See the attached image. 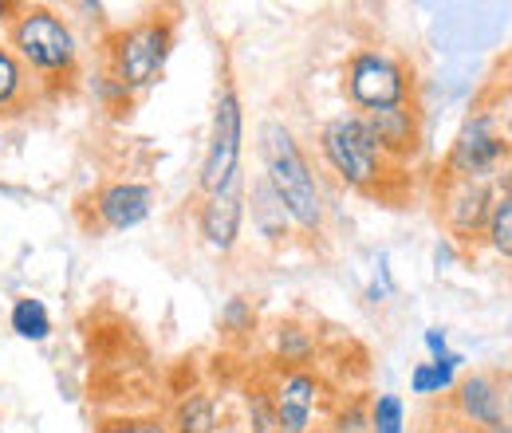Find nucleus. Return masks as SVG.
<instances>
[{
  "instance_id": "obj_1",
  "label": "nucleus",
  "mask_w": 512,
  "mask_h": 433,
  "mask_svg": "<svg viewBox=\"0 0 512 433\" xmlns=\"http://www.w3.org/2000/svg\"><path fill=\"white\" fill-rule=\"evenodd\" d=\"M256 150H260L264 178L280 193L292 225L308 237H320L327 225V197L312 170V158L300 146V134L284 119H264L256 130Z\"/></svg>"
},
{
  "instance_id": "obj_2",
  "label": "nucleus",
  "mask_w": 512,
  "mask_h": 433,
  "mask_svg": "<svg viewBox=\"0 0 512 433\" xmlns=\"http://www.w3.org/2000/svg\"><path fill=\"white\" fill-rule=\"evenodd\" d=\"M4 44L28 67L36 87H64L79 75L83 60L79 32L52 4H16Z\"/></svg>"
},
{
  "instance_id": "obj_3",
  "label": "nucleus",
  "mask_w": 512,
  "mask_h": 433,
  "mask_svg": "<svg viewBox=\"0 0 512 433\" xmlns=\"http://www.w3.org/2000/svg\"><path fill=\"white\" fill-rule=\"evenodd\" d=\"M174 44H178L174 20L162 16V12H150V16L134 20L127 28H119L107 40L103 60H107V71L127 87L130 95H138V91H150L166 75Z\"/></svg>"
},
{
  "instance_id": "obj_4",
  "label": "nucleus",
  "mask_w": 512,
  "mask_h": 433,
  "mask_svg": "<svg viewBox=\"0 0 512 433\" xmlns=\"http://www.w3.org/2000/svg\"><path fill=\"white\" fill-rule=\"evenodd\" d=\"M316 146H320L323 166L335 174V182L355 193H371V189L383 186V178L390 174L383 150L371 134V126L363 115L355 111H343L335 119H327L316 134Z\"/></svg>"
},
{
  "instance_id": "obj_5",
  "label": "nucleus",
  "mask_w": 512,
  "mask_h": 433,
  "mask_svg": "<svg viewBox=\"0 0 512 433\" xmlns=\"http://www.w3.org/2000/svg\"><path fill=\"white\" fill-rule=\"evenodd\" d=\"M512 166V146L501 130V119L493 103H477L465 111L449 150L442 154V178H469V182H501V174Z\"/></svg>"
},
{
  "instance_id": "obj_6",
  "label": "nucleus",
  "mask_w": 512,
  "mask_h": 433,
  "mask_svg": "<svg viewBox=\"0 0 512 433\" xmlns=\"http://www.w3.org/2000/svg\"><path fill=\"white\" fill-rule=\"evenodd\" d=\"M343 95L355 115H379L390 107L414 103V71L410 63L383 48H359L343 67Z\"/></svg>"
},
{
  "instance_id": "obj_7",
  "label": "nucleus",
  "mask_w": 512,
  "mask_h": 433,
  "mask_svg": "<svg viewBox=\"0 0 512 433\" xmlns=\"http://www.w3.org/2000/svg\"><path fill=\"white\" fill-rule=\"evenodd\" d=\"M241 158H245V103H241L237 87L225 83L217 91V103H213L209 142H205V158H201V170H197L201 197L225 189L233 178H241L245 174Z\"/></svg>"
},
{
  "instance_id": "obj_8",
  "label": "nucleus",
  "mask_w": 512,
  "mask_h": 433,
  "mask_svg": "<svg viewBox=\"0 0 512 433\" xmlns=\"http://www.w3.org/2000/svg\"><path fill=\"white\" fill-rule=\"evenodd\" d=\"M497 201L493 182H469V178H438V217L446 225L449 241H481L489 213Z\"/></svg>"
},
{
  "instance_id": "obj_9",
  "label": "nucleus",
  "mask_w": 512,
  "mask_h": 433,
  "mask_svg": "<svg viewBox=\"0 0 512 433\" xmlns=\"http://www.w3.org/2000/svg\"><path fill=\"white\" fill-rule=\"evenodd\" d=\"M158 205V189L150 182H138V178H119V182H107L87 197V213L99 229L107 233H130L138 225L150 221Z\"/></svg>"
},
{
  "instance_id": "obj_10",
  "label": "nucleus",
  "mask_w": 512,
  "mask_h": 433,
  "mask_svg": "<svg viewBox=\"0 0 512 433\" xmlns=\"http://www.w3.org/2000/svg\"><path fill=\"white\" fill-rule=\"evenodd\" d=\"M323 378L312 367L300 371H280L272 382V410H276V430L284 433H316L323 410Z\"/></svg>"
},
{
  "instance_id": "obj_11",
  "label": "nucleus",
  "mask_w": 512,
  "mask_h": 433,
  "mask_svg": "<svg viewBox=\"0 0 512 433\" xmlns=\"http://www.w3.org/2000/svg\"><path fill=\"white\" fill-rule=\"evenodd\" d=\"M245 193H249V178H233L225 189L205 193L197 205V237L201 245L217 256H229L241 245V229H245Z\"/></svg>"
},
{
  "instance_id": "obj_12",
  "label": "nucleus",
  "mask_w": 512,
  "mask_h": 433,
  "mask_svg": "<svg viewBox=\"0 0 512 433\" xmlns=\"http://www.w3.org/2000/svg\"><path fill=\"white\" fill-rule=\"evenodd\" d=\"M449 418L473 426L477 433H489L497 426H509V402H505V378L493 371L461 374L449 394Z\"/></svg>"
},
{
  "instance_id": "obj_13",
  "label": "nucleus",
  "mask_w": 512,
  "mask_h": 433,
  "mask_svg": "<svg viewBox=\"0 0 512 433\" xmlns=\"http://www.w3.org/2000/svg\"><path fill=\"white\" fill-rule=\"evenodd\" d=\"M379 150H383L386 166H398V162H410L418 150H422V119H418V107L406 103V107H390L379 115H363Z\"/></svg>"
},
{
  "instance_id": "obj_14",
  "label": "nucleus",
  "mask_w": 512,
  "mask_h": 433,
  "mask_svg": "<svg viewBox=\"0 0 512 433\" xmlns=\"http://www.w3.org/2000/svg\"><path fill=\"white\" fill-rule=\"evenodd\" d=\"M245 217H253V233L264 241V245H288L296 225L280 201V193L272 189V182L264 174H256L249 182V193H245Z\"/></svg>"
},
{
  "instance_id": "obj_15",
  "label": "nucleus",
  "mask_w": 512,
  "mask_h": 433,
  "mask_svg": "<svg viewBox=\"0 0 512 433\" xmlns=\"http://www.w3.org/2000/svg\"><path fill=\"white\" fill-rule=\"evenodd\" d=\"M461 367H465V355H461V351H446L442 359L414 363V367H410V394H418V398L453 394V386H457V378H461Z\"/></svg>"
},
{
  "instance_id": "obj_16",
  "label": "nucleus",
  "mask_w": 512,
  "mask_h": 433,
  "mask_svg": "<svg viewBox=\"0 0 512 433\" xmlns=\"http://www.w3.org/2000/svg\"><path fill=\"white\" fill-rule=\"evenodd\" d=\"M316 351H320L316 331L304 327V323H296V319H284V323L272 331V355H276V363H280L284 371L308 367V363L316 359Z\"/></svg>"
},
{
  "instance_id": "obj_17",
  "label": "nucleus",
  "mask_w": 512,
  "mask_h": 433,
  "mask_svg": "<svg viewBox=\"0 0 512 433\" xmlns=\"http://www.w3.org/2000/svg\"><path fill=\"white\" fill-rule=\"evenodd\" d=\"M174 433H221V410L217 398L209 390H190L178 398L174 418H170Z\"/></svg>"
},
{
  "instance_id": "obj_18",
  "label": "nucleus",
  "mask_w": 512,
  "mask_h": 433,
  "mask_svg": "<svg viewBox=\"0 0 512 433\" xmlns=\"http://www.w3.org/2000/svg\"><path fill=\"white\" fill-rule=\"evenodd\" d=\"M32 95H36V79L28 75V67L16 60L8 44H0V115L28 107Z\"/></svg>"
},
{
  "instance_id": "obj_19",
  "label": "nucleus",
  "mask_w": 512,
  "mask_h": 433,
  "mask_svg": "<svg viewBox=\"0 0 512 433\" xmlns=\"http://www.w3.org/2000/svg\"><path fill=\"white\" fill-rule=\"evenodd\" d=\"M8 327L24 343H48L52 339V311H48L44 300H36V296H20L8 308Z\"/></svg>"
},
{
  "instance_id": "obj_20",
  "label": "nucleus",
  "mask_w": 512,
  "mask_h": 433,
  "mask_svg": "<svg viewBox=\"0 0 512 433\" xmlns=\"http://www.w3.org/2000/svg\"><path fill=\"white\" fill-rule=\"evenodd\" d=\"M481 241L493 256L512 264V189H497V201H493V213H489Z\"/></svg>"
},
{
  "instance_id": "obj_21",
  "label": "nucleus",
  "mask_w": 512,
  "mask_h": 433,
  "mask_svg": "<svg viewBox=\"0 0 512 433\" xmlns=\"http://www.w3.org/2000/svg\"><path fill=\"white\" fill-rule=\"evenodd\" d=\"M367 422H371V433H410V418H406V402L402 394L394 390H379L371 402H367Z\"/></svg>"
},
{
  "instance_id": "obj_22",
  "label": "nucleus",
  "mask_w": 512,
  "mask_h": 433,
  "mask_svg": "<svg viewBox=\"0 0 512 433\" xmlns=\"http://www.w3.org/2000/svg\"><path fill=\"white\" fill-rule=\"evenodd\" d=\"M95 433H174L166 418H154V414H115V418H103Z\"/></svg>"
},
{
  "instance_id": "obj_23",
  "label": "nucleus",
  "mask_w": 512,
  "mask_h": 433,
  "mask_svg": "<svg viewBox=\"0 0 512 433\" xmlns=\"http://www.w3.org/2000/svg\"><path fill=\"white\" fill-rule=\"evenodd\" d=\"M245 410H249V433H272L276 430V410H272V394L264 386H253L245 394Z\"/></svg>"
},
{
  "instance_id": "obj_24",
  "label": "nucleus",
  "mask_w": 512,
  "mask_h": 433,
  "mask_svg": "<svg viewBox=\"0 0 512 433\" xmlns=\"http://www.w3.org/2000/svg\"><path fill=\"white\" fill-rule=\"evenodd\" d=\"M323 433H371V422H367V402H351V406H339L331 414V422L323 426Z\"/></svg>"
},
{
  "instance_id": "obj_25",
  "label": "nucleus",
  "mask_w": 512,
  "mask_h": 433,
  "mask_svg": "<svg viewBox=\"0 0 512 433\" xmlns=\"http://www.w3.org/2000/svg\"><path fill=\"white\" fill-rule=\"evenodd\" d=\"M221 327L233 331V335H249V331H256V308L249 300L233 296V300L221 308Z\"/></svg>"
},
{
  "instance_id": "obj_26",
  "label": "nucleus",
  "mask_w": 512,
  "mask_h": 433,
  "mask_svg": "<svg viewBox=\"0 0 512 433\" xmlns=\"http://www.w3.org/2000/svg\"><path fill=\"white\" fill-rule=\"evenodd\" d=\"M91 95H95L99 103H107V107H119V103H130V99H134L111 71H91Z\"/></svg>"
},
{
  "instance_id": "obj_27",
  "label": "nucleus",
  "mask_w": 512,
  "mask_h": 433,
  "mask_svg": "<svg viewBox=\"0 0 512 433\" xmlns=\"http://www.w3.org/2000/svg\"><path fill=\"white\" fill-rule=\"evenodd\" d=\"M489 103H493V111H497V119H501V130H505V138H509V146H512V79L505 87H497V95H493Z\"/></svg>"
},
{
  "instance_id": "obj_28",
  "label": "nucleus",
  "mask_w": 512,
  "mask_h": 433,
  "mask_svg": "<svg viewBox=\"0 0 512 433\" xmlns=\"http://www.w3.org/2000/svg\"><path fill=\"white\" fill-rule=\"evenodd\" d=\"M422 347H426L430 359H442L449 351V331L446 327H426V331H422Z\"/></svg>"
},
{
  "instance_id": "obj_29",
  "label": "nucleus",
  "mask_w": 512,
  "mask_h": 433,
  "mask_svg": "<svg viewBox=\"0 0 512 433\" xmlns=\"http://www.w3.org/2000/svg\"><path fill=\"white\" fill-rule=\"evenodd\" d=\"M453 260H457V248H453L449 237H442V241L434 245V268H438V272H446V268H453Z\"/></svg>"
},
{
  "instance_id": "obj_30",
  "label": "nucleus",
  "mask_w": 512,
  "mask_h": 433,
  "mask_svg": "<svg viewBox=\"0 0 512 433\" xmlns=\"http://www.w3.org/2000/svg\"><path fill=\"white\" fill-rule=\"evenodd\" d=\"M426 433H477L473 430V426H465V422H457V418H434V426H430V430Z\"/></svg>"
},
{
  "instance_id": "obj_31",
  "label": "nucleus",
  "mask_w": 512,
  "mask_h": 433,
  "mask_svg": "<svg viewBox=\"0 0 512 433\" xmlns=\"http://www.w3.org/2000/svg\"><path fill=\"white\" fill-rule=\"evenodd\" d=\"M12 12H16V4H12V0H0V44H4V36H8V24H12Z\"/></svg>"
},
{
  "instance_id": "obj_32",
  "label": "nucleus",
  "mask_w": 512,
  "mask_h": 433,
  "mask_svg": "<svg viewBox=\"0 0 512 433\" xmlns=\"http://www.w3.org/2000/svg\"><path fill=\"white\" fill-rule=\"evenodd\" d=\"M505 402H509V414H512V374L505 378Z\"/></svg>"
},
{
  "instance_id": "obj_33",
  "label": "nucleus",
  "mask_w": 512,
  "mask_h": 433,
  "mask_svg": "<svg viewBox=\"0 0 512 433\" xmlns=\"http://www.w3.org/2000/svg\"><path fill=\"white\" fill-rule=\"evenodd\" d=\"M489 433H512V426H497V430H489Z\"/></svg>"
},
{
  "instance_id": "obj_34",
  "label": "nucleus",
  "mask_w": 512,
  "mask_h": 433,
  "mask_svg": "<svg viewBox=\"0 0 512 433\" xmlns=\"http://www.w3.org/2000/svg\"><path fill=\"white\" fill-rule=\"evenodd\" d=\"M272 433H284V430H272Z\"/></svg>"
},
{
  "instance_id": "obj_35",
  "label": "nucleus",
  "mask_w": 512,
  "mask_h": 433,
  "mask_svg": "<svg viewBox=\"0 0 512 433\" xmlns=\"http://www.w3.org/2000/svg\"><path fill=\"white\" fill-rule=\"evenodd\" d=\"M509 426H512V414H509Z\"/></svg>"
}]
</instances>
